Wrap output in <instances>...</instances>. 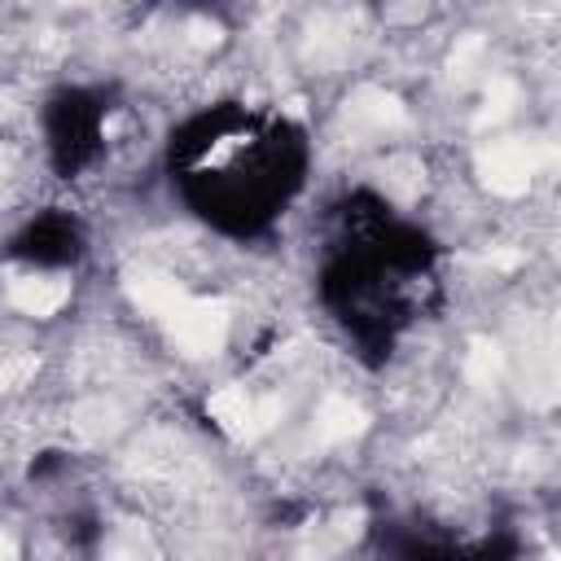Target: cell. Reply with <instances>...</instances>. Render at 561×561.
I'll return each mask as SVG.
<instances>
[{"label":"cell","instance_id":"17","mask_svg":"<svg viewBox=\"0 0 561 561\" xmlns=\"http://www.w3.org/2000/svg\"><path fill=\"white\" fill-rule=\"evenodd\" d=\"M0 171H4V158H0Z\"/></svg>","mask_w":561,"mask_h":561},{"label":"cell","instance_id":"12","mask_svg":"<svg viewBox=\"0 0 561 561\" xmlns=\"http://www.w3.org/2000/svg\"><path fill=\"white\" fill-rule=\"evenodd\" d=\"M381 175H386V184H390L399 197H412V193L421 188V180H425V171H421L416 158H390V162L381 167Z\"/></svg>","mask_w":561,"mask_h":561},{"label":"cell","instance_id":"5","mask_svg":"<svg viewBox=\"0 0 561 561\" xmlns=\"http://www.w3.org/2000/svg\"><path fill=\"white\" fill-rule=\"evenodd\" d=\"M346 118H351L355 127H368V131H394V127L408 123V110H403V101H399L394 92H386V88H355V92L346 96Z\"/></svg>","mask_w":561,"mask_h":561},{"label":"cell","instance_id":"9","mask_svg":"<svg viewBox=\"0 0 561 561\" xmlns=\"http://www.w3.org/2000/svg\"><path fill=\"white\" fill-rule=\"evenodd\" d=\"M513 105H517V83H513L508 75H495V79L486 83L482 110L473 114V127H478V131H486V127H500V123L513 114Z\"/></svg>","mask_w":561,"mask_h":561},{"label":"cell","instance_id":"11","mask_svg":"<svg viewBox=\"0 0 561 561\" xmlns=\"http://www.w3.org/2000/svg\"><path fill=\"white\" fill-rule=\"evenodd\" d=\"M105 561H158V548L136 522H123L105 543Z\"/></svg>","mask_w":561,"mask_h":561},{"label":"cell","instance_id":"1","mask_svg":"<svg viewBox=\"0 0 561 561\" xmlns=\"http://www.w3.org/2000/svg\"><path fill=\"white\" fill-rule=\"evenodd\" d=\"M552 162V149L543 140H491L478 149V180L482 188L500 197H517L535 184V175Z\"/></svg>","mask_w":561,"mask_h":561},{"label":"cell","instance_id":"14","mask_svg":"<svg viewBox=\"0 0 561 561\" xmlns=\"http://www.w3.org/2000/svg\"><path fill=\"white\" fill-rule=\"evenodd\" d=\"M35 368H39L35 355H13V359H4V364H0V390H18V386H26V381L35 377Z\"/></svg>","mask_w":561,"mask_h":561},{"label":"cell","instance_id":"3","mask_svg":"<svg viewBox=\"0 0 561 561\" xmlns=\"http://www.w3.org/2000/svg\"><path fill=\"white\" fill-rule=\"evenodd\" d=\"M171 337L188 351V355H215L228 337V324H232V307L224 298H184L167 320Z\"/></svg>","mask_w":561,"mask_h":561},{"label":"cell","instance_id":"15","mask_svg":"<svg viewBox=\"0 0 561 561\" xmlns=\"http://www.w3.org/2000/svg\"><path fill=\"white\" fill-rule=\"evenodd\" d=\"M193 44H219V26H206V22H193Z\"/></svg>","mask_w":561,"mask_h":561},{"label":"cell","instance_id":"4","mask_svg":"<svg viewBox=\"0 0 561 561\" xmlns=\"http://www.w3.org/2000/svg\"><path fill=\"white\" fill-rule=\"evenodd\" d=\"M70 298V280L57 276V272H22L9 280V302L22 311V316H53L61 311Z\"/></svg>","mask_w":561,"mask_h":561},{"label":"cell","instance_id":"6","mask_svg":"<svg viewBox=\"0 0 561 561\" xmlns=\"http://www.w3.org/2000/svg\"><path fill=\"white\" fill-rule=\"evenodd\" d=\"M127 294H131V302H140L149 316H158V320H167L188 294H184V285L175 280V276H167V272H158V267H131L127 272Z\"/></svg>","mask_w":561,"mask_h":561},{"label":"cell","instance_id":"2","mask_svg":"<svg viewBox=\"0 0 561 561\" xmlns=\"http://www.w3.org/2000/svg\"><path fill=\"white\" fill-rule=\"evenodd\" d=\"M206 412L215 416V425L228 434V438H259L267 434L280 416H285V399L280 394H250L245 386H224L210 394Z\"/></svg>","mask_w":561,"mask_h":561},{"label":"cell","instance_id":"10","mask_svg":"<svg viewBox=\"0 0 561 561\" xmlns=\"http://www.w3.org/2000/svg\"><path fill=\"white\" fill-rule=\"evenodd\" d=\"M70 425H75V434L88 438V443H92V438H105V434L118 430V408H114L110 399H88V403L75 408Z\"/></svg>","mask_w":561,"mask_h":561},{"label":"cell","instance_id":"8","mask_svg":"<svg viewBox=\"0 0 561 561\" xmlns=\"http://www.w3.org/2000/svg\"><path fill=\"white\" fill-rule=\"evenodd\" d=\"M500 373H504V351H500V342H491V337H473L469 342V351H465V377L473 381V386H495L500 381Z\"/></svg>","mask_w":561,"mask_h":561},{"label":"cell","instance_id":"13","mask_svg":"<svg viewBox=\"0 0 561 561\" xmlns=\"http://www.w3.org/2000/svg\"><path fill=\"white\" fill-rule=\"evenodd\" d=\"M482 48H486V44H482V35H465V39L451 48V57H447V70H451V79H460V83H465V79L478 70V57H482Z\"/></svg>","mask_w":561,"mask_h":561},{"label":"cell","instance_id":"16","mask_svg":"<svg viewBox=\"0 0 561 561\" xmlns=\"http://www.w3.org/2000/svg\"><path fill=\"white\" fill-rule=\"evenodd\" d=\"M0 561H18V543H13V535L0 526Z\"/></svg>","mask_w":561,"mask_h":561},{"label":"cell","instance_id":"7","mask_svg":"<svg viewBox=\"0 0 561 561\" xmlns=\"http://www.w3.org/2000/svg\"><path fill=\"white\" fill-rule=\"evenodd\" d=\"M364 425H368V412L359 403H351L346 394H329L316 408V438L320 443H346V438L364 434Z\"/></svg>","mask_w":561,"mask_h":561}]
</instances>
